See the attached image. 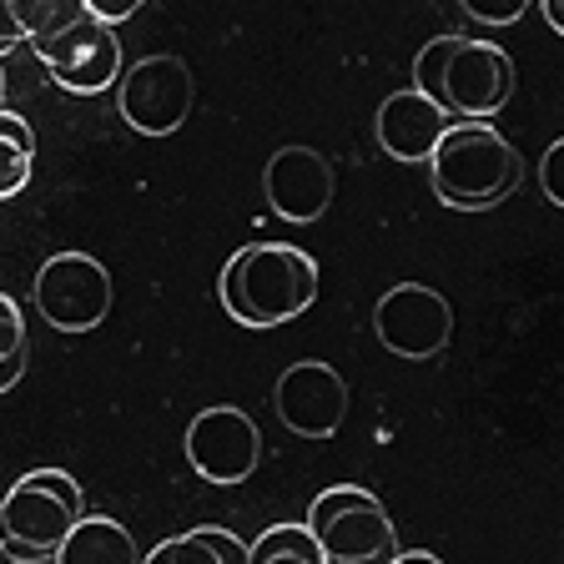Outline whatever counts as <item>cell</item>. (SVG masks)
Masks as SVG:
<instances>
[{
  "label": "cell",
  "instance_id": "1",
  "mask_svg": "<svg viewBox=\"0 0 564 564\" xmlns=\"http://www.w3.org/2000/svg\"><path fill=\"white\" fill-rule=\"evenodd\" d=\"M413 91L429 96L448 121H494L514 96V61L494 41L434 35L413 61Z\"/></svg>",
  "mask_w": 564,
  "mask_h": 564
},
{
  "label": "cell",
  "instance_id": "2",
  "mask_svg": "<svg viewBox=\"0 0 564 564\" xmlns=\"http://www.w3.org/2000/svg\"><path fill=\"white\" fill-rule=\"evenodd\" d=\"M223 307L242 328H282L313 307L317 262L293 242H252L237 247L223 268Z\"/></svg>",
  "mask_w": 564,
  "mask_h": 564
},
{
  "label": "cell",
  "instance_id": "3",
  "mask_svg": "<svg viewBox=\"0 0 564 564\" xmlns=\"http://www.w3.org/2000/svg\"><path fill=\"white\" fill-rule=\"evenodd\" d=\"M524 162L489 121H454L429 156L434 197L454 212H489L519 187Z\"/></svg>",
  "mask_w": 564,
  "mask_h": 564
},
{
  "label": "cell",
  "instance_id": "4",
  "mask_svg": "<svg viewBox=\"0 0 564 564\" xmlns=\"http://www.w3.org/2000/svg\"><path fill=\"white\" fill-rule=\"evenodd\" d=\"M82 514V484L66 469H31L0 494V550L15 560H56Z\"/></svg>",
  "mask_w": 564,
  "mask_h": 564
},
{
  "label": "cell",
  "instance_id": "5",
  "mask_svg": "<svg viewBox=\"0 0 564 564\" xmlns=\"http://www.w3.org/2000/svg\"><path fill=\"white\" fill-rule=\"evenodd\" d=\"M303 529L313 534L323 564H393L403 554L383 499L358 484H333L317 494Z\"/></svg>",
  "mask_w": 564,
  "mask_h": 564
},
{
  "label": "cell",
  "instance_id": "6",
  "mask_svg": "<svg viewBox=\"0 0 564 564\" xmlns=\"http://www.w3.org/2000/svg\"><path fill=\"white\" fill-rule=\"evenodd\" d=\"M197 82L182 56H141L117 76V111L141 137H172L187 127Z\"/></svg>",
  "mask_w": 564,
  "mask_h": 564
},
{
  "label": "cell",
  "instance_id": "7",
  "mask_svg": "<svg viewBox=\"0 0 564 564\" xmlns=\"http://www.w3.org/2000/svg\"><path fill=\"white\" fill-rule=\"evenodd\" d=\"M31 303L56 333H96L111 313V272L91 252H56L35 272Z\"/></svg>",
  "mask_w": 564,
  "mask_h": 564
},
{
  "label": "cell",
  "instance_id": "8",
  "mask_svg": "<svg viewBox=\"0 0 564 564\" xmlns=\"http://www.w3.org/2000/svg\"><path fill=\"white\" fill-rule=\"evenodd\" d=\"M373 333L393 358H409V364H429L448 348L454 338V307L438 288L429 282H399L388 288L373 307Z\"/></svg>",
  "mask_w": 564,
  "mask_h": 564
},
{
  "label": "cell",
  "instance_id": "9",
  "mask_svg": "<svg viewBox=\"0 0 564 564\" xmlns=\"http://www.w3.org/2000/svg\"><path fill=\"white\" fill-rule=\"evenodd\" d=\"M187 464L217 489H237L252 479L262 458V434L252 413H242L237 403H212L187 423Z\"/></svg>",
  "mask_w": 564,
  "mask_h": 564
},
{
  "label": "cell",
  "instance_id": "10",
  "mask_svg": "<svg viewBox=\"0 0 564 564\" xmlns=\"http://www.w3.org/2000/svg\"><path fill=\"white\" fill-rule=\"evenodd\" d=\"M272 413L297 438H333L348 419V383L333 364L303 358V364L282 368L278 388H272Z\"/></svg>",
  "mask_w": 564,
  "mask_h": 564
},
{
  "label": "cell",
  "instance_id": "11",
  "mask_svg": "<svg viewBox=\"0 0 564 564\" xmlns=\"http://www.w3.org/2000/svg\"><path fill=\"white\" fill-rule=\"evenodd\" d=\"M35 61L46 66V76L70 96H96L106 86H117L121 76V41L117 31L96 25L91 15H82L76 25H66L61 35L31 46Z\"/></svg>",
  "mask_w": 564,
  "mask_h": 564
},
{
  "label": "cell",
  "instance_id": "12",
  "mask_svg": "<svg viewBox=\"0 0 564 564\" xmlns=\"http://www.w3.org/2000/svg\"><path fill=\"white\" fill-rule=\"evenodd\" d=\"M262 197L282 223H317L333 202V166L313 147H278L262 166Z\"/></svg>",
  "mask_w": 564,
  "mask_h": 564
},
{
  "label": "cell",
  "instance_id": "13",
  "mask_svg": "<svg viewBox=\"0 0 564 564\" xmlns=\"http://www.w3.org/2000/svg\"><path fill=\"white\" fill-rule=\"evenodd\" d=\"M454 127V121L438 111L429 96H419L413 86H403V91L383 96V106H378V147H383L393 162H423L429 166V156H434L438 137Z\"/></svg>",
  "mask_w": 564,
  "mask_h": 564
},
{
  "label": "cell",
  "instance_id": "14",
  "mask_svg": "<svg viewBox=\"0 0 564 564\" xmlns=\"http://www.w3.org/2000/svg\"><path fill=\"white\" fill-rule=\"evenodd\" d=\"M56 564H141L131 529L106 514H82V524L56 550Z\"/></svg>",
  "mask_w": 564,
  "mask_h": 564
},
{
  "label": "cell",
  "instance_id": "15",
  "mask_svg": "<svg viewBox=\"0 0 564 564\" xmlns=\"http://www.w3.org/2000/svg\"><path fill=\"white\" fill-rule=\"evenodd\" d=\"M141 564H247V544L223 524H197L187 534L162 540L152 554H141Z\"/></svg>",
  "mask_w": 564,
  "mask_h": 564
},
{
  "label": "cell",
  "instance_id": "16",
  "mask_svg": "<svg viewBox=\"0 0 564 564\" xmlns=\"http://www.w3.org/2000/svg\"><path fill=\"white\" fill-rule=\"evenodd\" d=\"M31 162H35V131L21 111L0 106V202L31 182Z\"/></svg>",
  "mask_w": 564,
  "mask_h": 564
},
{
  "label": "cell",
  "instance_id": "17",
  "mask_svg": "<svg viewBox=\"0 0 564 564\" xmlns=\"http://www.w3.org/2000/svg\"><path fill=\"white\" fill-rule=\"evenodd\" d=\"M247 564H323V554L303 524H272L247 544Z\"/></svg>",
  "mask_w": 564,
  "mask_h": 564
},
{
  "label": "cell",
  "instance_id": "18",
  "mask_svg": "<svg viewBox=\"0 0 564 564\" xmlns=\"http://www.w3.org/2000/svg\"><path fill=\"white\" fill-rule=\"evenodd\" d=\"M15 25H21L25 46H41L51 35H61L66 25H76L86 15L82 0H11Z\"/></svg>",
  "mask_w": 564,
  "mask_h": 564
},
{
  "label": "cell",
  "instance_id": "19",
  "mask_svg": "<svg viewBox=\"0 0 564 564\" xmlns=\"http://www.w3.org/2000/svg\"><path fill=\"white\" fill-rule=\"evenodd\" d=\"M464 11H469V21H479V25H514L529 6L524 0H464Z\"/></svg>",
  "mask_w": 564,
  "mask_h": 564
},
{
  "label": "cell",
  "instance_id": "20",
  "mask_svg": "<svg viewBox=\"0 0 564 564\" xmlns=\"http://www.w3.org/2000/svg\"><path fill=\"white\" fill-rule=\"evenodd\" d=\"M560 166H564V141H550V152L540 156V187L554 207H564V182H560Z\"/></svg>",
  "mask_w": 564,
  "mask_h": 564
},
{
  "label": "cell",
  "instance_id": "21",
  "mask_svg": "<svg viewBox=\"0 0 564 564\" xmlns=\"http://www.w3.org/2000/svg\"><path fill=\"white\" fill-rule=\"evenodd\" d=\"M82 6H86V15H91L96 25H106V31H111L117 21H131V15H137L141 0H82Z\"/></svg>",
  "mask_w": 564,
  "mask_h": 564
},
{
  "label": "cell",
  "instance_id": "22",
  "mask_svg": "<svg viewBox=\"0 0 564 564\" xmlns=\"http://www.w3.org/2000/svg\"><path fill=\"white\" fill-rule=\"evenodd\" d=\"M15 46H25V35H21V25H15V11H11V0H0V61L11 56Z\"/></svg>",
  "mask_w": 564,
  "mask_h": 564
},
{
  "label": "cell",
  "instance_id": "23",
  "mask_svg": "<svg viewBox=\"0 0 564 564\" xmlns=\"http://www.w3.org/2000/svg\"><path fill=\"white\" fill-rule=\"evenodd\" d=\"M21 348H31V343H25V328H0V364H6L11 352H21Z\"/></svg>",
  "mask_w": 564,
  "mask_h": 564
},
{
  "label": "cell",
  "instance_id": "24",
  "mask_svg": "<svg viewBox=\"0 0 564 564\" xmlns=\"http://www.w3.org/2000/svg\"><path fill=\"white\" fill-rule=\"evenodd\" d=\"M0 328H25V317H21V303H15L11 293H0Z\"/></svg>",
  "mask_w": 564,
  "mask_h": 564
},
{
  "label": "cell",
  "instance_id": "25",
  "mask_svg": "<svg viewBox=\"0 0 564 564\" xmlns=\"http://www.w3.org/2000/svg\"><path fill=\"white\" fill-rule=\"evenodd\" d=\"M540 11H544V21H550L554 31H564V11H560V0H540Z\"/></svg>",
  "mask_w": 564,
  "mask_h": 564
},
{
  "label": "cell",
  "instance_id": "26",
  "mask_svg": "<svg viewBox=\"0 0 564 564\" xmlns=\"http://www.w3.org/2000/svg\"><path fill=\"white\" fill-rule=\"evenodd\" d=\"M393 564H444L438 554H429V550H409V554H399Z\"/></svg>",
  "mask_w": 564,
  "mask_h": 564
},
{
  "label": "cell",
  "instance_id": "27",
  "mask_svg": "<svg viewBox=\"0 0 564 564\" xmlns=\"http://www.w3.org/2000/svg\"><path fill=\"white\" fill-rule=\"evenodd\" d=\"M0 564H56V560H15V554L0 550Z\"/></svg>",
  "mask_w": 564,
  "mask_h": 564
},
{
  "label": "cell",
  "instance_id": "28",
  "mask_svg": "<svg viewBox=\"0 0 564 564\" xmlns=\"http://www.w3.org/2000/svg\"><path fill=\"white\" fill-rule=\"evenodd\" d=\"M0 96H6V70H0Z\"/></svg>",
  "mask_w": 564,
  "mask_h": 564
}]
</instances>
